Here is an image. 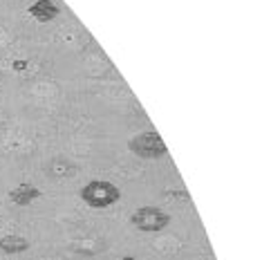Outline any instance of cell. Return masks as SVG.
Returning a JSON list of instances; mask_svg holds the SVG:
<instances>
[{
  "instance_id": "cell-5",
  "label": "cell",
  "mask_w": 262,
  "mask_h": 260,
  "mask_svg": "<svg viewBox=\"0 0 262 260\" xmlns=\"http://www.w3.org/2000/svg\"><path fill=\"white\" fill-rule=\"evenodd\" d=\"M40 188L29 184V182H20L16 188H11L9 191V200L14 202L16 206H29L32 202H36V200L40 198Z\"/></svg>"
},
{
  "instance_id": "cell-2",
  "label": "cell",
  "mask_w": 262,
  "mask_h": 260,
  "mask_svg": "<svg viewBox=\"0 0 262 260\" xmlns=\"http://www.w3.org/2000/svg\"><path fill=\"white\" fill-rule=\"evenodd\" d=\"M128 148L133 155L141 157V159H159L168 153L164 139L159 137V133H155V130H148V133H139V135H135V137H130Z\"/></svg>"
},
{
  "instance_id": "cell-4",
  "label": "cell",
  "mask_w": 262,
  "mask_h": 260,
  "mask_svg": "<svg viewBox=\"0 0 262 260\" xmlns=\"http://www.w3.org/2000/svg\"><path fill=\"white\" fill-rule=\"evenodd\" d=\"M27 14L38 23H52L61 16V9H58V5L54 0H36L34 5H29Z\"/></svg>"
},
{
  "instance_id": "cell-7",
  "label": "cell",
  "mask_w": 262,
  "mask_h": 260,
  "mask_svg": "<svg viewBox=\"0 0 262 260\" xmlns=\"http://www.w3.org/2000/svg\"><path fill=\"white\" fill-rule=\"evenodd\" d=\"M119 260H139V258H135V256H123V258H119Z\"/></svg>"
},
{
  "instance_id": "cell-6",
  "label": "cell",
  "mask_w": 262,
  "mask_h": 260,
  "mask_svg": "<svg viewBox=\"0 0 262 260\" xmlns=\"http://www.w3.org/2000/svg\"><path fill=\"white\" fill-rule=\"evenodd\" d=\"M29 249V240L23 238V235H3L0 238V251L7 253V256H18V253H25Z\"/></svg>"
},
{
  "instance_id": "cell-1",
  "label": "cell",
  "mask_w": 262,
  "mask_h": 260,
  "mask_svg": "<svg viewBox=\"0 0 262 260\" xmlns=\"http://www.w3.org/2000/svg\"><path fill=\"white\" fill-rule=\"evenodd\" d=\"M79 195L90 209H108L121 200V188L108 180H92L81 188Z\"/></svg>"
},
{
  "instance_id": "cell-3",
  "label": "cell",
  "mask_w": 262,
  "mask_h": 260,
  "mask_svg": "<svg viewBox=\"0 0 262 260\" xmlns=\"http://www.w3.org/2000/svg\"><path fill=\"white\" fill-rule=\"evenodd\" d=\"M130 222L144 233H159L170 224V215L159 206H141L130 215Z\"/></svg>"
}]
</instances>
